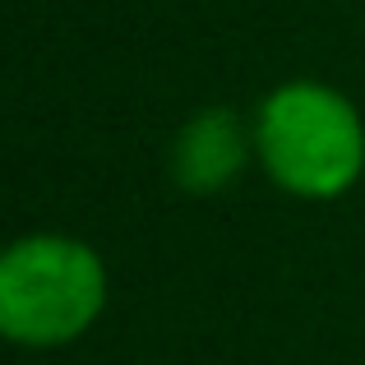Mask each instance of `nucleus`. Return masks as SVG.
I'll use <instances>...</instances> for the list:
<instances>
[{"instance_id":"f257e3e1","label":"nucleus","mask_w":365,"mask_h":365,"mask_svg":"<svg viewBox=\"0 0 365 365\" xmlns=\"http://www.w3.org/2000/svg\"><path fill=\"white\" fill-rule=\"evenodd\" d=\"M107 264L88 241L33 232L0 250V338L14 347H65L107 310Z\"/></svg>"},{"instance_id":"f03ea898","label":"nucleus","mask_w":365,"mask_h":365,"mask_svg":"<svg viewBox=\"0 0 365 365\" xmlns=\"http://www.w3.org/2000/svg\"><path fill=\"white\" fill-rule=\"evenodd\" d=\"M255 153L277 190L314 204L338 199L365 171L361 111L329 83L292 79L259 107Z\"/></svg>"},{"instance_id":"7ed1b4c3","label":"nucleus","mask_w":365,"mask_h":365,"mask_svg":"<svg viewBox=\"0 0 365 365\" xmlns=\"http://www.w3.org/2000/svg\"><path fill=\"white\" fill-rule=\"evenodd\" d=\"M250 148L255 134L245 130V120L227 107H208L180 125L171 143V176L190 195H217L245 171Z\"/></svg>"}]
</instances>
